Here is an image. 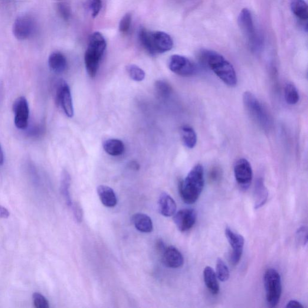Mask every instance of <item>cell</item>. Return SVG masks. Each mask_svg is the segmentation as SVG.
<instances>
[{"instance_id": "cell-1", "label": "cell", "mask_w": 308, "mask_h": 308, "mask_svg": "<svg viewBox=\"0 0 308 308\" xmlns=\"http://www.w3.org/2000/svg\"><path fill=\"white\" fill-rule=\"evenodd\" d=\"M199 58L227 86L232 87L237 84L233 66L223 55L214 51L204 50L200 52Z\"/></svg>"}, {"instance_id": "cell-2", "label": "cell", "mask_w": 308, "mask_h": 308, "mask_svg": "<svg viewBox=\"0 0 308 308\" xmlns=\"http://www.w3.org/2000/svg\"><path fill=\"white\" fill-rule=\"evenodd\" d=\"M204 184V168L201 164H197L179 183V194L183 201L188 204H194L201 195Z\"/></svg>"}, {"instance_id": "cell-3", "label": "cell", "mask_w": 308, "mask_h": 308, "mask_svg": "<svg viewBox=\"0 0 308 308\" xmlns=\"http://www.w3.org/2000/svg\"><path fill=\"white\" fill-rule=\"evenodd\" d=\"M139 39L143 48L151 55L168 52L173 46L171 37L163 32H150L142 28L139 32Z\"/></svg>"}, {"instance_id": "cell-4", "label": "cell", "mask_w": 308, "mask_h": 308, "mask_svg": "<svg viewBox=\"0 0 308 308\" xmlns=\"http://www.w3.org/2000/svg\"><path fill=\"white\" fill-rule=\"evenodd\" d=\"M245 109L251 117L264 131H269L272 126V119L267 110L251 91H245L242 97Z\"/></svg>"}, {"instance_id": "cell-5", "label": "cell", "mask_w": 308, "mask_h": 308, "mask_svg": "<svg viewBox=\"0 0 308 308\" xmlns=\"http://www.w3.org/2000/svg\"><path fill=\"white\" fill-rule=\"evenodd\" d=\"M264 284L268 306L276 307L282 294V282L280 274L274 268H268L264 275Z\"/></svg>"}, {"instance_id": "cell-6", "label": "cell", "mask_w": 308, "mask_h": 308, "mask_svg": "<svg viewBox=\"0 0 308 308\" xmlns=\"http://www.w3.org/2000/svg\"><path fill=\"white\" fill-rule=\"evenodd\" d=\"M239 27L247 37L252 51H257L261 47V41L255 29L253 18L250 10L243 9L238 19Z\"/></svg>"}, {"instance_id": "cell-7", "label": "cell", "mask_w": 308, "mask_h": 308, "mask_svg": "<svg viewBox=\"0 0 308 308\" xmlns=\"http://www.w3.org/2000/svg\"><path fill=\"white\" fill-rule=\"evenodd\" d=\"M37 28V21L32 15H21L14 22L13 34L18 40L25 41L34 35Z\"/></svg>"}, {"instance_id": "cell-8", "label": "cell", "mask_w": 308, "mask_h": 308, "mask_svg": "<svg viewBox=\"0 0 308 308\" xmlns=\"http://www.w3.org/2000/svg\"><path fill=\"white\" fill-rule=\"evenodd\" d=\"M170 70L182 77H191L197 72L196 65L188 58L181 55H173L169 60Z\"/></svg>"}, {"instance_id": "cell-9", "label": "cell", "mask_w": 308, "mask_h": 308, "mask_svg": "<svg viewBox=\"0 0 308 308\" xmlns=\"http://www.w3.org/2000/svg\"><path fill=\"white\" fill-rule=\"evenodd\" d=\"M55 101L69 117L74 115L73 98L68 84L64 80L58 82L55 91Z\"/></svg>"}, {"instance_id": "cell-10", "label": "cell", "mask_w": 308, "mask_h": 308, "mask_svg": "<svg viewBox=\"0 0 308 308\" xmlns=\"http://www.w3.org/2000/svg\"><path fill=\"white\" fill-rule=\"evenodd\" d=\"M234 171L238 184L242 189H248L253 178V171L250 163L245 159H239L235 163Z\"/></svg>"}, {"instance_id": "cell-11", "label": "cell", "mask_w": 308, "mask_h": 308, "mask_svg": "<svg viewBox=\"0 0 308 308\" xmlns=\"http://www.w3.org/2000/svg\"><path fill=\"white\" fill-rule=\"evenodd\" d=\"M14 113V122L18 129H27L29 119V107L27 100L24 97H20L15 101L13 105Z\"/></svg>"}, {"instance_id": "cell-12", "label": "cell", "mask_w": 308, "mask_h": 308, "mask_svg": "<svg viewBox=\"0 0 308 308\" xmlns=\"http://www.w3.org/2000/svg\"><path fill=\"white\" fill-rule=\"evenodd\" d=\"M225 235L232 248L231 263L233 265H237L240 261L243 252L244 238L241 235L235 233L228 227L225 229Z\"/></svg>"}, {"instance_id": "cell-13", "label": "cell", "mask_w": 308, "mask_h": 308, "mask_svg": "<svg viewBox=\"0 0 308 308\" xmlns=\"http://www.w3.org/2000/svg\"><path fill=\"white\" fill-rule=\"evenodd\" d=\"M173 215V221L181 232L188 231L192 228L197 219L196 211L192 208L181 209Z\"/></svg>"}, {"instance_id": "cell-14", "label": "cell", "mask_w": 308, "mask_h": 308, "mask_svg": "<svg viewBox=\"0 0 308 308\" xmlns=\"http://www.w3.org/2000/svg\"><path fill=\"white\" fill-rule=\"evenodd\" d=\"M104 52L87 47L84 55V63L87 74L91 78L96 76Z\"/></svg>"}, {"instance_id": "cell-15", "label": "cell", "mask_w": 308, "mask_h": 308, "mask_svg": "<svg viewBox=\"0 0 308 308\" xmlns=\"http://www.w3.org/2000/svg\"><path fill=\"white\" fill-rule=\"evenodd\" d=\"M162 261L166 266L172 268H178L183 264V257L178 249L174 247L166 248L162 252Z\"/></svg>"}, {"instance_id": "cell-16", "label": "cell", "mask_w": 308, "mask_h": 308, "mask_svg": "<svg viewBox=\"0 0 308 308\" xmlns=\"http://www.w3.org/2000/svg\"><path fill=\"white\" fill-rule=\"evenodd\" d=\"M158 204L160 212L165 217H171L175 214L176 202L168 193H163L160 195Z\"/></svg>"}, {"instance_id": "cell-17", "label": "cell", "mask_w": 308, "mask_h": 308, "mask_svg": "<svg viewBox=\"0 0 308 308\" xmlns=\"http://www.w3.org/2000/svg\"><path fill=\"white\" fill-rule=\"evenodd\" d=\"M97 193L102 204L107 207L112 208L117 204L115 193L109 186L100 185L97 188Z\"/></svg>"}, {"instance_id": "cell-18", "label": "cell", "mask_w": 308, "mask_h": 308, "mask_svg": "<svg viewBox=\"0 0 308 308\" xmlns=\"http://www.w3.org/2000/svg\"><path fill=\"white\" fill-rule=\"evenodd\" d=\"M67 60L66 57L60 52H54L48 58V65L52 71L60 74L67 70Z\"/></svg>"}, {"instance_id": "cell-19", "label": "cell", "mask_w": 308, "mask_h": 308, "mask_svg": "<svg viewBox=\"0 0 308 308\" xmlns=\"http://www.w3.org/2000/svg\"><path fill=\"white\" fill-rule=\"evenodd\" d=\"M132 222L134 227L140 232L149 233L153 230L151 219L142 213H136L132 216Z\"/></svg>"}, {"instance_id": "cell-20", "label": "cell", "mask_w": 308, "mask_h": 308, "mask_svg": "<svg viewBox=\"0 0 308 308\" xmlns=\"http://www.w3.org/2000/svg\"><path fill=\"white\" fill-rule=\"evenodd\" d=\"M268 193L264 185V180L258 178L255 183L254 189L255 208L258 209L266 203Z\"/></svg>"}, {"instance_id": "cell-21", "label": "cell", "mask_w": 308, "mask_h": 308, "mask_svg": "<svg viewBox=\"0 0 308 308\" xmlns=\"http://www.w3.org/2000/svg\"><path fill=\"white\" fill-rule=\"evenodd\" d=\"M204 279L205 286L212 294L216 295L220 291L218 277L211 267H206L204 270Z\"/></svg>"}, {"instance_id": "cell-22", "label": "cell", "mask_w": 308, "mask_h": 308, "mask_svg": "<svg viewBox=\"0 0 308 308\" xmlns=\"http://www.w3.org/2000/svg\"><path fill=\"white\" fill-rule=\"evenodd\" d=\"M103 148L111 156H119L122 155L125 150V145L120 140L111 139L105 141Z\"/></svg>"}, {"instance_id": "cell-23", "label": "cell", "mask_w": 308, "mask_h": 308, "mask_svg": "<svg viewBox=\"0 0 308 308\" xmlns=\"http://www.w3.org/2000/svg\"><path fill=\"white\" fill-rule=\"evenodd\" d=\"M181 134L183 145L188 148H194L197 143V135L195 130L189 126H183Z\"/></svg>"}, {"instance_id": "cell-24", "label": "cell", "mask_w": 308, "mask_h": 308, "mask_svg": "<svg viewBox=\"0 0 308 308\" xmlns=\"http://www.w3.org/2000/svg\"><path fill=\"white\" fill-rule=\"evenodd\" d=\"M71 176L67 170H64L61 173L60 181V192L64 196L66 204L69 206L73 205L70 195Z\"/></svg>"}, {"instance_id": "cell-25", "label": "cell", "mask_w": 308, "mask_h": 308, "mask_svg": "<svg viewBox=\"0 0 308 308\" xmlns=\"http://www.w3.org/2000/svg\"><path fill=\"white\" fill-rule=\"evenodd\" d=\"M291 9L293 14L301 21H306L308 18V9L304 0H292Z\"/></svg>"}, {"instance_id": "cell-26", "label": "cell", "mask_w": 308, "mask_h": 308, "mask_svg": "<svg viewBox=\"0 0 308 308\" xmlns=\"http://www.w3.org/2000/svg\"><path fill=\"white\" fill-rule=\"evenodd\" d=\"M285 99L287 104H296L299 101V94L297 88L293 83H288L284 89Z\"/></svg>"}, {"instance_id": "cell-27", "label": "cell", "mask_w": 308, "mask_h": 308, "mask_svg": "<svg viewBox=\"0 0 308 308\" xmlns=\"http://www.w3.org/2000/svg\"><path fill=\"white\" fill-rule=\"evenodd\" d=\"M56 9L59 16L65 21L70 20L71 15V9L68 3L65 0H57Z\"/></svg>"}, {"instance_id": "cell-28", "label": "cell", "mask_w": 308, "mask_h": 308, "mask_svg": "<svg viewBox=\"0 0 308 308\" xmlns=\"http://www.w3.org/2000/svg\"><path fill=\"white\" fill-rule=\"evenodd\" d=\"M216 276L222 282H226L230 276L229 268L221 258H218L216 263Z\"/></svg>"}, {"instance_id": "cell-29", "label": "cell", "mask_w": 308, "mask_h": 308, "mask_svg": "<svg viewBox=\"0 0 308 308\" xmlns=\"http://www.w3.org/2000/svg\"><path fill=\"white\" fill-rule=\"evenodd\" d=\"M155 90L157 96L163 98H168L172 93V87L165 80H157L155 83Z\"/></svg>"}, {"instance_id": "cell-30", "label": "cell", "mask_w": 308, "mask_h": 308, "mask_svg": "<svg viewBox=\"0 0 308 308\" xmlns=\"http://www.w3.org/2000/svg\"><path fill=\"white\" fill-rule=\"evenodd\" d=\"M129 76L134 81H142L145 78V72L135 65H130L127 67Z\"/></svg>"}, {"instance_id": "cell-31", "label": "cell", "mask_w": 308, "mask_h": 308, "mask_svg": "<svg viewBox=\"0 0 308 308\" xmlns=\"http://www.w3.org/2000/svg\"><path fill=\"white\" fill-rule=\"evenodd\" d=\"M85 5L93 18H96L103 8L102 0H85Z\"/></svg>"}, {"instance_id": "cell-32", "label": "cell", "mask_w": 308, "mask_h": 308, "mask_svg": "<svg viewBox=\"0 0 308 308\" xmlns=\"http://www.w3.org/2000/svg\"><path fill=\"white\" fill-rule=\"evenodd\" d=\"M132 22V15L129 13L124 15L119 23V31L122 34H127L130 31Z\"/></svg>"}, {"instance_id": "cell-33", "label": "cell", "mask_w": 308, "mask_h": 308, "mask_svg": "<svg viewBox=\"0 0 308 308\" xmlns=\"http://www.w3.org/2000/svg\"><path fill=\"white\" fill-rule=\"evenodd\" d=\"M34 305L37 308H48L49 302L46 298L39 293L33 294Z\"/></svg>"}, {"instance_id": "cell-34", "label": "cell", "mask_w": 308, "mask_h": 308, "mask_svg": "<svg viewBox=\"0 0 308 308\" xmlns=\"http://www.w3.org/2000/svg\"><path fill=\"white\" fill-rule=\"evenodd\" d=\"M45 127L44 124H38L31 128L28 131V136L32 138H38V137L43 135L45 133Z\"/></svg>"}, {"instance_id": "cell-35", "label": "cell", "mask_w": 308, "mask_h": 308, "mask_svg": "<svg viewBox=\"0 0 308 308\" xmlns=\"http://www.w3.org/2000/svg\"><path fill=\"white\" fill-rule=\"evenodd\" d=\"M297 236L299 241L305 245L307 242V228L305 227H301L297 231Z\"/></svg>"}, {"instance_id": "cell-36", "label": "cell", "mask_w": 308, "mask_h": 308, "mask_svg": "<svg viewBox=\"0 0 308 308\" xmlns=\"http://www.w3.org/2000/svg\"><path fill=\"white\" fill-rule=\"evenodd\" d=\"M73 208L75 219H76L77 222H81L83 218V211L81 206L78 202H76L73 205Z\"/></svg>"}, {"instance_id": "cell-37", "label": "cell", "mask_w": 308, "mask_h": 308, "mask_svg": "<svg viewBox=\"0 0 308 308\" xmlns=\"http://www.w3.org/2000/svg\"><path fill=\"white\" fill-rule=\"evenodd\" d=\"M10 213L7 209L2 205H0V218L8 219L9 217Z\"/></svg>"}, {"instance_id": "cell-38", "label": "cell", "mask_w": 308, "mask_h": 308, "mask_svg": "<svg viewBox=\"0 0 308 308\" xmlns=\"http://www.w3.org/2000/svg\"><path fill=\"white\" fill-rule=\"evenodd\" d=\"M286 307H303V306L299 301L292 300L287 303Z\"/></svg>"}, {"instance_id": "cell-39", "label": "cell", "mask_w": 308, "mask_h": 308, "mask_svg": "<svg viewBox=\"0 0 308 308\" xmlns=\"http://www.w3.org/2000/svg\"><path fill=\"white\" fill-rule=\"evenodd\" d=\"M165 245L162 240H159L157 242V250L161 252L162 254L164 250H165Z\"/></svg>"}, {"instance_id": "cell-40", "label": "cell", "mask_w": 308, "mask_h": 308, "mask_svg": "<svg viewBox=\"0 0 308 308\" xmlns=\"http://www.w3.org/2000/svg\"><path fill=\"white\" fill-rule=\"evenodd\" d=\"M3 163H4V154H3L2 147L0 145V165H2Z\"/></svg>"}, {"instance_id": "cell-41", "label": "cell", "mask_w": 308, "mask_h": 308, "mask_svg": "<svg viewBox=\"0 0 308 308\" xmlns=\"http://www.w3.org/2000/svg\"><path fill=\"white\" fill-rule=\"evenodd\" d=\"M130 166L132 167V168H133V169L136 170H138V168H139L138 164H137L136 162L131 163Z\"/></svg>"}, {"instance_id": "cell-42", "label": "cell", "mask_w": 308, "mask_h": 308, "mask_svg": "<svg viewBox=\"0 0 308 308\" xmlns=\"http://www.w3.org/2000/svg\"><path fill=\"white\" fill-rule=\"evenodd\" d=\"M1 1L4 3H8L11 2V0H1Z\"/></svg>"}]
</instances>
